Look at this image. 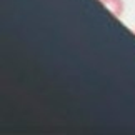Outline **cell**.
Masks as SVG:
<instances>
[{"mask_svg":"<svg viewBox=\"0 0 135 135\" xmlns=\"http://www.w3.org/2000/svg\"><path fill=\"white\" fill-rule=\"evenodd\" d=\"M100 3L117 18H120L125 12V2L123 0H100Z\"/></svg>","mask_w":135,"mask_h":135,"instance_id":"cell-1","label":"cell"},{"mask_svg":"<svg viewBox=\"0 0 135 135\" xmlns=\"http://www.w3.org/2000/svg\"><path fill=\"white\" fill-rule=\"evenodd\" d=\"M133 33H135V28H133Z\"/></svg>","mask_w":135,"mask_h":135,"instance_id":"cell-2","label":"cell"}]
</instances>
